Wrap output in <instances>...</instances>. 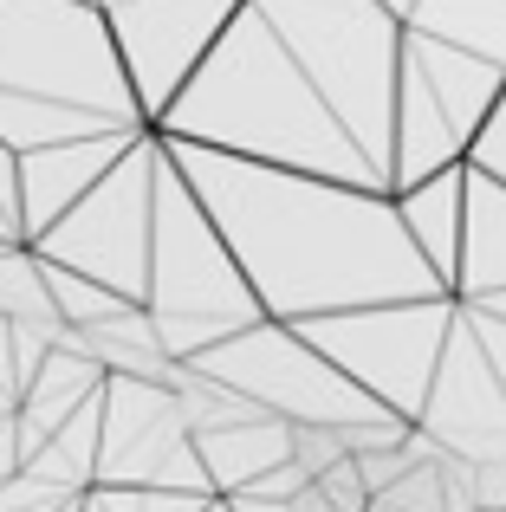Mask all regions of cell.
Wrapping results in <instances>:
<instances>
[{"instance_id": "obj_1", "label": "cell", "mask_w": 506, "mask_h": 512, "mask_svg": "<svg viewBox=\"0 0 506 512\" xmlns=\"http://www.w3.org/2000/svg\"><path fill=\"white\" fill-rule=\"evenodd\" d=\"M163 156L215 221L260 318L299 325V318L351 312V305L442 299L448 292L435 266L416 253L390 188L247 163V156L182 137H163Z\"/></svg>"}, {"instance_id": "obj_2", "label": "cell", "mask_w": 506, "mask_h": 512, "mask_svg": "<svg viewBox=\"0 0 506 512\" xmlns=\"http://www.w3.org/2000/svg\"><path fill=\"white\" fill-rule=\"evenodd\" d=\"M150 130L156 137H182V143L247 156V163H279V169L383 188V175L351 143L338 111L318 98V85L299 72V59L279 46V33L247 0L208 39V52L189 65V78L156 111Z\"/></svg>"}, {"instance_id": "obj_3", "label": "cell", "mask_w": 506, "mask_h": 512, "mask_svg": "<svg viewBox=\"0 0 506 512\" xmlns=\"http://www.w3.org/2000/svg\"><path fill=\"white\" fill-rule=\"evenodd\" d=\"M143 130L150 111L91 0H0V143L13 156Z\"/></svg>"}, {"instance_id": "obj_4", "label": "cell", "mask_w": 506, "mask_h": 512, "mask_svg": "<svg viewBox=\"0 0 506 512\" xmlns=\"http://www.w3.org/2000/svg\"><path fill=\"white\" fill-rule=\"evenodd\" d=\"M279 46L299 59L318 98L338 111L351 143L390 188V130H396V20L383 0H247Z\"/></svg>"}, {"instance_id": "obj_5", "label": "cell", "mask_w": 506, "mask_h": 512, "mask_svg": "<svg viewBox=\"0 0 506 512\" xmlns=\"http://www.w3.org/2000/svg\"><path fill=\"white\" fill-rule=\"evenodd\" d=\"M143 312L156 325V344L169 357H195V350L221 344L228 331H241L260 318L247 279L234 273L228 247H221L215 221L202 214V201L189 195V182L163 156L156 137V188H150V266H143Z\"/></svg>"}, {"instance_id": "obj_6", "label": "cell", "mask_w": 506, "mask_h": 512, "mask_svg": "<svg viewBox=\"0 0 506 512\" xmlns=\"http://www.w3.org/2000/svg\"><path fill=\"white\" fill-rule=\"evenodd\" d=\"M448 318L455 299H390V305H351V312H325V318H299V338L331 357L364 396H377L390 415L416 422L422 396H429L435 357H442Z\"/></svg>"}, {"instance_id": "obj_7", "label": "cell", "mask_w": 506, "mask_h": 512, "mask_svg": "<svg viewBox=\"0 0 506 512\" xmlns=\"http://www.w3.org/2000/svg\"><path fill=\"white\" fill-rule=\"evenodd\" d=\"M182 363L221 376L228 389H241L247 402H260V409L279 415V422L357 428V422H377V415H390L377 396H364V389H357L351 376L338 370V363L318 357V350L305 344L292 325H279V318H253V325L228 331L221 344L195 350V357H182Z\"/></svg>"}, {"instance_id": "obj_8", "label": "cell", "mask_w": 506, "mask_h": 512, "mask_svg": "<svg viewBox=\"0 0 506 512\" xmlns=\"http://www.w3.org/2000/svg\"><path fill=\"white\" fill-rule=\"evenodd\" d=\"M150 188H156V130H143L52 227L26 247L39 260L111 286L117 299L143 305V266H150Z\"/></svg>"}, {"instance_id": "obj_9", "label": "cell", "mask_w": 506, "mask_h": 512, "mask_svg": "<svg viewBox=\"0 0 506 512\" xmlns=\"http://www.w3.org/2000/svg\"><path fill=\"white\" fill-rule=\"evenodd\" d=\"M98 487H176V493H215L195 461V441L176 415V389L143 376H104L98 389Z\"/></svg>"}, {"instance_id": "obj_10", "label": "cell", "mask_w": 506, "mask_h": 512, "mask_svg": "<svg viewBox=\"0 0 506 512\" xmlns=\"http://www.w3.org/2000/svg\"><path fill=\"white\" fill-rule=\"evenodd\" d=\"M234 7L241 0H111V7H98L111 39H117V59L130 72V91L150 111V124L176 98L189 65L208 52V39L228 26Z\"/></svg>"}, {"instance_id": "obj_11", "label": "cell", "mask_w": 506, "mask_h": 512, "mask_svg": "<svg viewBox=\"0 0 506 512\" xmlns=\"http://www.w3.org/2000/svg\"><path fill=\"white\" fill-rule=\"evenodd\" d=\"M416 428L435 441V454H461V461H506V389L487 370L481 344L468 338L461 318H448L442 357H435L429 396H422Z\"/></svg>"}, {"instance_id": "obj_12", "label": "cell", "mask_w": 506, "mask_h": 512, "mask_svg": "<svg viewBox=\"0 0 506 512\" xmlns=\"http://www.w3.org/2000/svg\"><path fill=\"white\" fill-rule=\"evenodd\" d=\"M396 78L403 85H416L422 98L442 111V124L461 137V150L474 143V130H481V117L494 111L506 72L487 59H474V52L461 46H442V39L416 33V26H403V39H396Z\"/></svg>"}, {"instance_id": "obj_13", "label": "cell", "mask_w": 506, "mask_h": 512, "mask_svg": "<svg viewBox=\"0 0 506 512\" xmlns=\"http://www.w3.org/2000/svg\"><path fill=\"white\" fill-rule=\"evenodd\" d=\"M189 441H195V461H202L215 493H241L266 467L292 461V422H279V415L228 422V428H208V435H189Z\"/></svg>"}, {"instance_id": "obj_14", "label": "cell", "mask_w": 506, "mask_h": 512, "mask_svg": "<svg viewBox=\"0 0 506 512\" xmlns=\"http://www.w3.org/2000/svg\"><path fill=\"white\" fill-rule=\"evenodd\" d=\"M461 182H468V163H448L422 182L396 188V214H403L416 253L435 266L442 286H455V253H461Z\"/></svg>"}, {"instance_id": "obj_15", "label": "cell", "mask_w": 506, "mask_h": 512, "mask_svg": "<svg viewBox=\"0 0 506 512\" xmlns=\"http://www.w3.org/2000/svg\"><path fill=\"white\" fill-rule=\"evenodd\" d=\"M403 26L442 39V46H461L506 72V0H409Z\"/></svg>"}, {"instance_id": "obj_16", "label": "cell", "mask_w": 506, "mask_h": 512, "mask_svg": "<svg viewBox=\"0 0 506 512\" xmlns=\"http://www.w3.org/2000/svg\"><path fill=\"white\" fill-rule=\"evenodd\" d=\"M364 512H448L442 506V480H435V461H416L403 480H390L383 493H370Z\"/></svg>"}, {"instance_id": "obj_17", "label": "cell", "mask_w": 506, "mask_h": 512, "mask_svg": "<svg viewBox=\"0 0 506 512\" xmlns=\"http://www.w3.org/2000/svg\"><path fill=\"white\" fill-rule=\"evenodd\" d=\"M461 163L481 169V175H494V182L506 188V85H500L494 111L481 117V130H474V143H468V156H461Z\"/></svg>"}, {"instance_id": "obj_18", "label": "cell", "mask_w": 506, "mask_h": 512, "mask_svg": "<svg viewBox=\"0 0 506 512\" xmlns=\"http://www.w3.org/2000/svg\"><path fill=\"white\" fill-rule=\"evenodd\" d=\"M344 454H351V448H344L338 428H325V422H292V461H299L312 480L325 474L331 461H344Z\"/></svg>"}, {"instance_id": "obj_19", "label": "cell", "mask_w": 506, "mask_h": 512, "mask_svg": "<svg viewBox=\"0 0 506 512\" xmlns=\"http://www.w3.org/2000/svg\"><path fill=\"white\" fill-rule=\"evenodd\" d=\"M455 318L468 325V338L481 344L487 370H494V376H500V389H506V318H494V312H474V305H455Z\"/></svg>"}, {"instance_id": "obj_20", "label": "cell", "mask_w": 506, "mask_h": 512, "mask_svg": "<svg viewBox=\"0 0 506 512\" xmlns=\"http://www.w3.org/2000/svg\"><path fill=\"white\" fill-rule=\"evenodd\" d=\"M312 487H318V493H325V500H331V506H338V512H364V506H370V493H364V480H357V467H351V454H344V461H331V467H325V474H318V480H312Z\"/></svg>"}, {"instance_id": "obj_21", "label": "cell", "mask_w": 506, "mask_h": 512, "mask_svg": "<svg viewBox=\"0 0 506 512\" xmlns=\"http://www.w3.org/2000/svg\"><path fill=\"white\" fill-rule=\"evenodd\" d=\"M474 512H506V461H474Z\"/></svg>"}, {"instance_id": "obj_22", "label": "cell", "mask_w": 506, "mask_h": 512, "mask_svg": "<svg viewBox=\"0 0 506 512\" xmlns=\"http://www.w3.org/2000/svg\"><path fill=\"white\" fill-rule=\"evenodd\" d=\"M228 500V512H292L286 500H260V493H221Z\"/></svg>"}, {"instance_id": "obj_23", "label": "cell", "mask_w": 506, "mask_h": 512, "mask_svg": "<svg viewBox=\"0 0 506 512\" xmlns=\"http://www.w3.org/2000/svg\"><path fill=\"white\" fill-rule=\"evenodd\" d=\"M286 506H292V512H338V506H331V500H325V493H318V487H312V480H305V487H299V493H292V500H286Z\"/></svg>"}, {"instance_id": "obj_24", "label": "cell", "mask_w": 506, "mask_h": 512, "mask_svg": "<svg viewBox=\"0 0 506 512\" xmlns=\"http://www.w3.org/2000/svg\"><path fill=\"white\" fill-rule=\"evenodd\" d=\"M383 7H390V13H396V20H403V13H409V0H383Z\"/></svg>"}]
</instances>
